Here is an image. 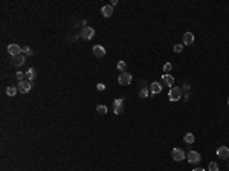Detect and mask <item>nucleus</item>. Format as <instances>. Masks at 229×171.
<instances>
[{"instance_id":"obj_5","label":"nucleus","mask_w":229,"mask_h":171,"mask_svg":"<svg viewBox=\"0 0 229 171\" xmlns=\"http://www.w3.org/2000/svg\"><path fill=\"white\" fill-rule=\"evenodd\" d=\"M113 112L116 113V115H121V113L124 112V100H122V98L113 101Z\"/></svg>"},{"instance_id":"obj_25","label":"nucleus","mask_w":229,"mask_h":171,"mask_svg":"<svg viewBox=\"0 0 229 171\" xmlns=\"http://www.w3.org/2000/svg\"><path fill=\"white\" fill-rule=\"evenodd\" d=\"M21 52H25L26 55H32V51L28 47V46H25V47H21Z\"/></svg>"},{"instance_id":"obj_21","label":"nucleus","mask_w":229,"mask_h":171,"mask_svg":"<svg viewBox=\"0 0 229 171\" xmlns=\"http://www.w3.org/2000/svg\"><path fill=\"white\" fill-rule=\"evenodd\" d=\"M96 112H98L99 115H105V113H107V107H105V106H98V107H96Z\"/></svg>"},{"instance_id":"obj_14","label":"nucleus","mask_w":229,"mask_h":171,"mask_svg":"<svg viewBox=\"0 0 229 171\" xmlns=\"http://www.w3.org/2000/svg\"><path fill=\"white\" fill-rule=\"evenodd\" d=\"M194 43V35H193V32H185L183 34V44H193Z\"/></svg>"},{"instance_id":"obj_28","label":"nucleus","mask_w":229,"mask_h":171,"mask_svg":"<svg viewBox=\"0 0 229 171\" xmlns=\"http://www.w3.org/2000/svg\"><path fill=\"white\" fill-rule=\"evenodd\" d=\"M118 3V0H111V3H110V6H114V5H116Z\"/></svg>"},{"instance_id":"obj_13","label":"nucleus","mask_w":229,"mask_h":171,"mask_svg":"<svg viewBox=\"0 0 229 171\" xmlns=\"http://www.w3.org/2000/svg\"><path fill=\"white\" fill-rule=\"evenodd\" d=\"M162 84H165V86H173V84H174V77H171L170 73H164V75H162Z\"/></svg>"},{"instance_id":"obj_9","label":"nucleus","mask_w":229,"mask_h":171,"mask_svg":"<svg viewBox=\"0 0 229 171\" xmlns=\"http://www.w3.org/2000/svg\"><path fill=\"white\" fill-rule=\"evenodd\" d=\"M8 54H9V55H12V57H15V55L21 54V47H20L18 44L12 43V44H9V46H8Z\"/></svg>"},{"instance_id":"obj_19","label":"nucleus","mask_w":229,"mask_h":171,"mask_svg":"<svg viewBox=\"0 0 229 171\" xmlns=\"http://www.w3.org/2000/svg\"><path fill=\"white\" fill-rule=\"evenodd\" d=\"M116 67H118V70H121V72H127V63H125V61H119Z\"/></svg>"},{"instance_id":"obj_16","label":"nucleus","mask_w":229,"mask_h":171,"mask_svg":"<svg viewBox=\"0 0 229 171\" xmlns=\"http://www.w3.org/2000/svg\"><path fill=\"white\" fill-rule=\"evenodd\" d=\"M183 141H185L187 144H194V141H196V136H194L193 133H187L185 136H183Z\"/></svg>"},{"instance_id":"obj_29","label":"nucleus","mask_w":229,"mask_h":171,"mask_svg":"<svg viewBox=\"0 0 229 171\" xmlns=\"http://www.w3.org/2000/svg\"><path fill=\"white\" fill-rule=\"evenodd\" d=\"M193 171H205L203 168H196V169H193Z\"/></svg>"},{"instance_id":"obj_11","label":"nucleus","mask_w":229,"mask_h":171,"mask_svg":"<svg viewBox=\"0 0 229 171\" xmlns=\"http://www.w3.org/2000/svg\"><path fill=\"white\" fill-rule=\"evenodd\" d=\"M188 162H190V163H199V162H200V153H197V151H190V153H188Z\"/></svg>"},{"instance_id":"obj_26","label":"nucleus","mask_w":229,"mask_h":171,"mask_svg":"<svg viewBox=\"0 0 229 171\" xmlns=\"http://www.w3.org/2000/svg\"><path fill=\"white\" fill-rule=\"evenodd\" d=\"M183 51V44H176L174 46V52H182Z\"/></svg>"},{"instance_id":"obj_20","label":"nucleus","mask_w":229,"mask_h":171,"mask_svg":"<svg viewBox=\"0 0 229 171\" xmlns=\"http://www.w3.org/2000/svg\"><path fill=\"white\" fill-rule=\"evenodd\" d=\"M208 171H220V168H218V165L215 162H211L208 165Z\"/></svg>"},{"instance_id":"obj_30","label":"nucleus","mask_w":229,"mask_h":171,"mask_svg":"<svg viewBox=\"0 0 229 171\" xmlns=\"http://www.w3.org/2000/svg\"><path fill=\"white\" fill-rule=\"evenodd\" d=\"M227 106H229V98H227Z\"/></svg>"},{"instance_id":"obj_12","label":"nucleus","mask_w":229,"mask_h":171,"mask_svg":"<svg viewBox=\"0 0 229 171\" xmlns=\"http://www.w3.org/2000/svg\"><path fill=\"white\" fill-rule=\"evenodd\" d=\"M12 64L14 66H23V64H25V55L18 54V55L12 57Z\"/></svg>"},{"instance_id":"obj_1","label":"nucleus","mask_w":229,"mask_h":171,"mask_svg":"<svg viewBox=\"0 0 229 171\" xmlns=\"http://www.w3.org/2000/svg\"><path fill=\"white\" fill-rule=\"evenodd\" d=\"M168 98H170V101H179L180 98H182V89L180 87H171L170 92H168Z\"/></svg>"},{"instance_id":"obj_18","label":"nucleus","mask_w":229,"mask_h":171,"mask_svg":"<svg viewBox=\"0 0 229 171\" xmlns=\"http://www.w3.org/2000/svg\"><path fill=\"white\" fill-rule=\"evenodd\" d=\"M17 92H18V90H17V87H12V86H9V87L6 89V95H8V96H14Z\"/></svg>"},{"instance_id":"obj_2","label":"nucleus","mask_w":229,"mask_h":171,"mask_svg":"<svg viewBox=\"0 0 229 171\" xmlns=\"http://www.w3.org/2000/svg\"><path fill=\"white\" fill-rule=\"evenodd\" d=\"M131 80H133V77H131V73H128V72H122V73H119V77H118L119 86H128L131 83Z\"/></svg>"},{"instance_id":"obj_15","label":"nucleus","mask_w":229,"mask_h":171,"mask_svg":"<svg viewBox=\"0 0 229 171\" xmlns=\"http://www.w3.org/2000/svg\"><path fill=\"white\" fill-rule=\"evenodd\" d=\"M101 12H102V15H104V17H110V15L113 14V6L105 5V6H102V8H101Z\"/></svg>"},{"instance_id":"obj_4","label":"nucleus","mask_w":229,"mask_h":171,"mask_svg":"<svg viewBox=\"0 0 229 171\" xmlns=\"http://www.w3.org/2000/svg\"><path fill=\"white\" fill-rule=\"evenodd\" d=\"M81 37H83L84 40H92V38L95 37V29L90 28V26H84V28L81 29Z\"/></svg>"},{"instance_id":"obj_7","label":"nucleus","mask_w":229,"mask_h":171,"mask_svg":"<svg viewBox=\"0 0 229 171\" xmlns=\"http://www.w3.org/2000/svg\"><path fill=\"white\" fill-rule=\"evenodd\" d=\"M171 157H173L176 162H180V160L185 159V153H183V150H180V148H173Z\"/></svg>"},{"instance_id":"obj_22","label":"nucleus","mask_w":229,"mask_h":171,"mask_svg":"<svg viewBox=\"0 0 229 171\" xmlns=\"http://www.w3.org/2000/svg\"><path fill=\"white\" fill-rule=\"evenodd\" d=\"M15 77H17V80H18V81H23V80H25V77H26V73H23V72H17V73H15Z\"/></svg>"},{"instance_id":"obj_10","label":"nucleus","mask_w":229,"mask_h":171,"mask_svg":"<svg viewBox=\"0 0 229 171\" xmlns=\"http://www.w3.org/2000/svg\"><path fill=\"white\" fill-rule=\"evenodd\" d=\"M160 92H162V84H160V83H151L150 84V93L151 95H157V93H160Z\"/></svg>"},{"instance_id":"obj_17","label":"nucleus","mask_w":229,"mask_h":171,"mask_svg":"<svg viewBox=\"0 0 229 171\" xmlns=\"http://www.w3.org/2000/svg\"><path fill=\"white\" fill-rule=\"evenodd\" d=\"M26 78H28V81H34V78H35V70L34 69H29L28 72H26Z\"/></svg>"},{"instance_id":"obj_3","label":"nucleus","mask_w":229,"mask_h":171,"mask_svg":"<svg viewBox=\"0 0 229 171\" xmlns=\"http://www.w3.org/2000/svg\"><path fill=\"white\" fill-rule=\"evenodd\" d=\"M31 81H26V80H23V81H18V86H17V90L21 93V95H26V93H29V90H31Z\"/></svg>"},{"instance_id":"obj_24","label":"nucleus","mask_w":229,"mask_h":171,"mask_svg":"<svg viewBox=\"0 0 229 171\" xmlns=\"http://www.w3.org/2000/svg\"><path fill=\"white\" fill-rule=\"evenodd\" d=\"M171 69H173V64H171V63H167V64L164 66V72H165V73H168Z\"/></svg>"},{"instance_id":"obj_23","label":"nucleus","mask_w":229,"mask_h":171,"mask_svg":"<svg viewBox=\"0 0 229 171\" xmlns=\"http://www.w3.org/2000/svg\"><path fill=\"white\" fill-rule=\"evenodd\" d=\"M139 96H141V98H147V96H148V90H147L145 87H144V89H141V92H139Z\"/></svg>"},{"instance_id":"obj_6","label":"nucleus","mask_w":229,"mask_h":171,"mask_svg":"<svg viewBox=\"0 0 229 171\" xmlns=\"http://www.w3.org/2000/svg\"><path fill=\"white\" fill-rule=\"evenodd\" d=\"M92 54H93L96 58H104L105 57V49L101 44H96V46L92 47Z\"/></svg>"},{"instance_id":"obj_8","label":"nucleus","mask_w":229,"mask_h":171,"mask_svg":"<svg viewBox=\"0 0 229 171\" xmlns=\"http://www.w3.org/2000/svg\"><path fill=\"white\" fill-rule=\"evenodd\" d=\"M217 157L218 159H229V148L227 147H218L217 148Z\"/></svg>"},{"instance_id":"obj_27","label":"nucleus","mask_w":229,"mask_h":171,"mask_svg":"<svg viewBox=\"0 0 229 171\" xmlns=\"http://www.w3.org/2000/svg\"><path fill=\"white\" fill-rule=\"evenodd\" d=\"M96 89H98L99 92H102V90L105 89V84H104V83H98V84H96Z\"/></svg>"}]
</instances>
